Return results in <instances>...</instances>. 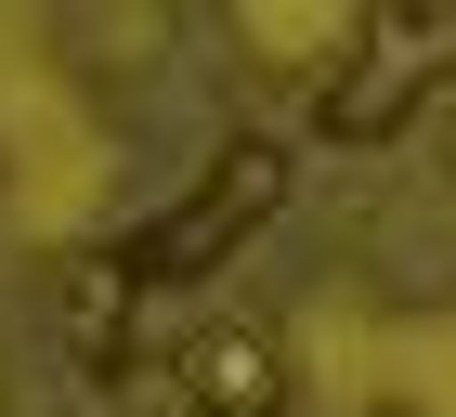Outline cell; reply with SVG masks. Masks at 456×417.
<instances>
[{
    "instance_id": "cell-1",
    "label": "cell",
    "mask_w": 456,
    "mask_h": 417,
    "mask_svg": "<svg viewBox=\"0 0 456 417\" xmlns=\"http://www.w3.org/2000/svg\"><path fill=\"white\" fill-rule=\"evenodd\" d=\"M444 78H456V13H379V27L314 78V131L326 143H379V131H404Z\"/></svg>"
},
{
    "instance_id": "cell-2",
    "label": "cell",
    "mask_w": 456,
    "mask_h": 417,
    "mask_svg": "<svg viewBox=\"0 0 456 417\" xmlns=\"http://www.w3.org/2000/svg\"><path fill=\"white\" fill-rule=\"evenodd\" d=\"M274 208H287V143L248 131V143H222V157H209V183H196V196H183L131 261H143V287H196V274H222Z\"/></svg>"
},
{
    "instance_id": "cell-3",
    "label": "cell",
    "mask_w": 456,
    "mask_h": 417,
    "mask_svg": "<svg viewBox=\"0 0 456 417\" xmlns=\"http://www.w3.org/2000/svg\"><path fill=\"white\" fill-rule=\"evenodd\" d=\"M131 300H143V261L131 248H66V274H53V313H66V352L92 379L131 365Z\"/></svg>"
},
{
    "instance_id": "cell-4",
    "label": "cell",
    "mask_w": 456,
    "mask_h": 417,
    "mask_svg": "<svg viewBox=\"0 0 456 417\" xmlns=\"http://www.w3.org/2000/svg\"><path fill=\"white\" fill-rule=\"evenodd\" d=\"M183 405L196 417H274L287 405V352L261 326H196L183 339Z\"/></svg>"
}]
</instances>
